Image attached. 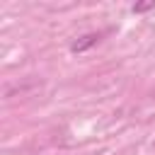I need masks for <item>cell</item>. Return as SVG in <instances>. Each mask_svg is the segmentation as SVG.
<instances>
[{
	"label": "cell",
	"mask_w": 155,
	"mask_h": 155,
	"mask_svg": "<svg viewBox=\"0 0 155 155\" xmlns=\"http://www.w3.org/2000/svg\"><path fill=\"white\" fill-rule=\"evenodd\" d=\"M97 41H99V34H82L80 39H75V41L70 44V51H73V53H82V51L92 48Z\"/></svg>",
	"instance_id": "6da1fadb"
},
{
	"label": "cell",
	"mask_w": 155,
	"mask_h": 155,
	"mask_svg": "<svg viewBox=\"0 0 155 155\" xmlns=\"http://www.w3.org/2000/svg\"><path fill=\"white\" fill-rule=\"evenodd\" d=\"M131 10H133V12H148V10H155V0H148V2H136Z\"/></svg>",
	"instance_id": "7a4b0ae2"
}]
</instances>
